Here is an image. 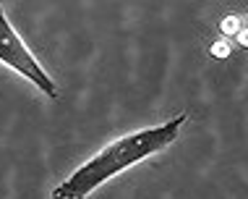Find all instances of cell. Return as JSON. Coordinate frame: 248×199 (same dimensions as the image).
I'll use <instances>...</instances> for the list:
<instances>
[{"mask_svg":"<svg viewBox=\"0 0 248 199\" xmlns=\"http://www.w3.org/2000/svg\"><path fill=\"white\" fill-rule=\"evenodd\" d=\"M186 121H188V116L180 113V116H175L172 121H167L162 126L133 131V134H125V136L115 139V142H110L102 152H97L78 170H73L63 183H58L55 191H52V199H86L105 181H110L118 173L128 170L131 165L167 149L178 139L180 126Z\"/></svg>","mask_w":248,"mask_h":199,"instance_id":"obj_1","label":"cell"},{"mask_svg":"<svg viewBox=\"0 0 248 199\" xmlns=\"http://www.w3.org/2000/svg\"><path fill=\"white\" fill-rule=\"evenodd\" d=\"M0 63L8 66L11 71L26 76L37 89H42L47 97H58V87L50 79V74L39 66V61L31 55V50L24 45V39L18 37V32L13 29V24L5 16V8L0 5Z\"/></svg>","mask_w":248,"mask_h":199,"instance_id":"obj_2","label":"cell"},{"mask_svg":"<svg viewBox=\"0 0 248 199\" xmlns=\"http://www.w3.org/2000/svg\"><path fill=\"white\" fill-rule=\"evenodd\" d=\"M246 26V21L240 16H235V13H227L225 18H219V37L225 39H235L238 32Z\"/></svg>","mask_w":248,"mask_h":199,"instance_id":"obj_3","label":"cell"},{"mask_svg":"<svg viewBox=\"0 0 248 199\" xmlns=\"http://www.w3.org/2000/svg\"><path fill=\"white\" fill-rule=\"evenodd\" d=\"M209 55L217 58V61H227V58L232 55V42H230V39H225V37L214 39V42L209 45Z\"/></svg>","mask_w":248,"mask_h":199,"instance_id":"obj_4","label":"cell"},{"mask_svg":"<svg viewBox=\"0 0 248 199\" xmlns=\"http://www.w3.org/2000/svg\"><path fill=\"white\" fill-rule=\"evenodd\" d=\"M235 42L240 45V48H246V50H248V24H246V26H243V29H240V32H238V37H235Z\"/></svg>","mask_w":248,"mask_h":199,"instance_id":"obj_5","label":"cell"}]
</instances>
